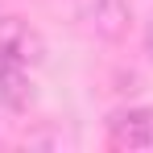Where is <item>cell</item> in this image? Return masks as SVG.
<instances>
[{"instance_id":"6da1fadb","label":"cell","mask_w":153,"mask_h":153,"mask_svg":"<svg viewBox=\"0 0 153 153\" xmlns=\"http://www.w3.org/2000/svg\"><path fill=\"white\" fill-rule=\"evenodd\" d=\"M108 137L120 149H149L153 145V112L149 108H120L108 116Z\"/></svg>"},{"instance_id":"7a4b0ae2","label":"cell","mask_w":153,"mask_h":153,"mask_svg":"<svg viewBox=\"0 0 153 153\" xmlns=\"http://www.w3.org/2000/svg\"><path fill=\"white\" fill-rule=\"evenodd\" d=\"M42 37H37V29L21 21V17H0V54H8V58H17V62H42Z\"/></svg>"},{"instance_id":"3957f363","label":"cell","mask_w":153,"mask_h":153,"mask_svg":"<svg viewBox=\"0 0 153 153\" xmlns=\"http://www.w3.org/2000/svg\"><path fill=\"white\" fill-rule=\"evenodd\" d=\"M0 103L8 112H25L33 103V83H29L25 62L8 58V54H0Z\"/></svg>"},{"instance_id":"277c9868","label":"cell","mask_w":153,"mask_h":153,"mask_svg":"<svg viewBox=\"0 0 153 153\" xmlns=\"http://www.w3.org/2000/svg\"><path fill=\"white\" fill-rule=\"evenodd\" d=\"M128 21V4L124 0H95V29L103 37H120Z\"/></svg>"}]
</instances>
